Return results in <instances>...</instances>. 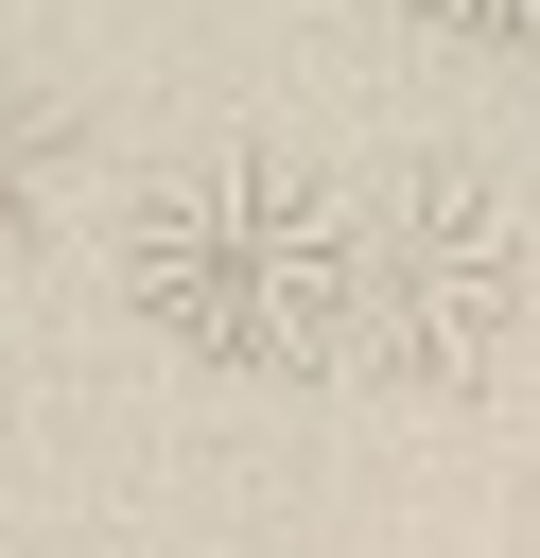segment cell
Returning a JSON list of instances; mask_svg holds the SVG:
<instances>
[{"label": "cell", "mask_w": 540, "mask_h": 558, "mask_svg": "<svg viewBox=\"0 0 540 558\" xmlns=\"http://www.w3.org/2000/svg\"><path fill=\"white\" fill-rule=\"evenodd\" d=\"M105 262H122V314L174 366H209V384H314L331 349H366V209L314 192L296 157L139 174Z\"/></svg>", "instance_id": "6da1fadb"}, {"label": "cell", "mask_w": 540, "mask_h": 558, "mask_svg": "<svg viewBox=\"0 0 540 558\" xmlns=\"http://www.w3.org/2000/svg\"><path fill=\"white\" fill-rule=\"evenodd\" d=\"M523 349V209L470 157H418L366 192V366L401 401H470Z\"/></svg>", "instance_id": "7a4b0ae2"}, {"label": "cell", "mask_w": 540, "mask_h": 558, "mask_svg": "<svg viewBox=\"0 0 540 558\" xmlns=\"http://www.w3.org/2000/svg\"><path fill=\"white\" fill-rule=\"evenodd\" d=\"M52 192H70V105H52V87H0V244H17Z\"/></svg>", "instance_id": "3957f363"}, {"label": "cell", "mask_w": 540, "mask_h": 558, "mask_svg": "<svg viewBox=\"0 0 540 558\" xmlns=\"http://www.w3.org/2000/svg\"><path fill=\"white\" fill-rule=\"evenodd\" d=\"M418 35H453V52H540V0H401Z\"/></svg>", "instance_id": "277c9868"}]
</instances>
